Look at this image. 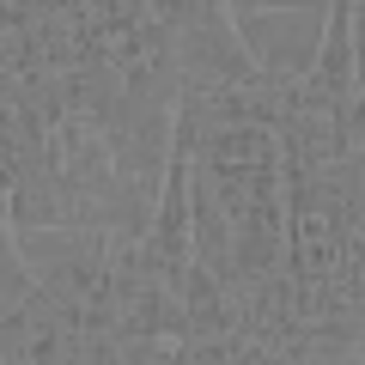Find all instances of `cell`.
Instances as JSON below:
<instances>
[{
	"mask_svg": "<svg viewBox=\"0 0 365 365\" xmlns=\"http://www.w3.org/2000/svg\"><path fill=\"white\" fill-rule=\"evenodd\" d=\"M170 61H177L182 86H250V79L262 73V67L244 55V43H237L232 13L177 25L170 31Z\"/></svg>",
	"mask_w": 365,
	"mask_h": 365,
	"instance_id": "obj_2",
	"label": "cell"
},
{
	"mask_svg": "<svg viewBox=\"0 0 365 365\" xmlns=\"http://www.w3.org/2000/svg\"><path fill=\"white\" fill-rule=\"evenodd\" d=\"M244 55L274 79H299L317 67L323 49V6H268V13H232Z\"/></svg>",
	"mask_w": 365,
	"mask_h": 365,
	"instance_id": "obj_1",
	"label": "cell"
},
{
	"mask_svg": "<svg viewBox=\"0 0 365 365\" xmlns=\"http://www.w3.org/2000/svg\"><path fill=\"white\" fill-rule=\"evenodd\" d=\"M6 220L13 232L25 225H67V182H61V165H31L6 182Z\"/></svg>",
	"mask_w": 365,
	"mask_h": 365,
	"instance_id": "obj_3",
	"label": "cell"
}]
</instances>
